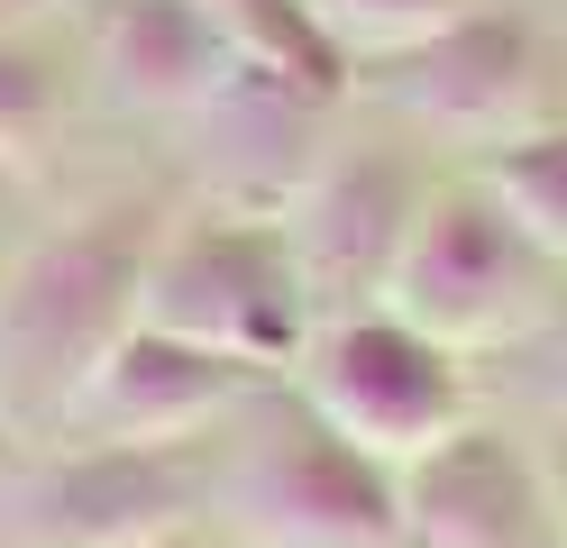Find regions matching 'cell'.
Returning a JSON list of instances; mask_svg holds the SVG:
<instances>
[{
    "label": "cell",
    "instance_id": "obj_1",
    "mask_svg": "<svg viewBox=\"0 0 567 548\" xmlns=\"http://www.w3.org/2000/svg\"><path fill=\"white\" fill-rule=\"evenodd\" d=\"M147 219L101 210L83 229H55L28 247V266L0 292V402H19L28 421H64L92 365L137 329V292H147Z\"/></svg>",
    "mask_w": 567,
    "mask_h": 548
},
{
    "label": "cell",
    "instance_id": "obj_2",
    "mask_svg": "<svg viewBox=\"0 0 567 548\" xmlns=\"http://www.w3.org/2000/svg\"><path fill=\"white\" fill-rule=\"evenodd\" d=\"M220 511L238 548H403V475L339 438L311 402H266V421L220 457Z\"/></svg>",
    "mask_w": 567,
    "mask_h": 548
},
{
    "label": "cell",
    "instance_id": "obj_3",
    "mask_svg": "<svg viewBox=\"0 0 567 548\" xmlns=\"http://www.w3.org/2000/svg\"><path fill=\"white\" fill-rule=\"evenodd\" d=\"M137 320L165 329V339H193L210 356H238L275 375L311 348V283L293 266V238L284 219H193V229L156 238L147 256V292H137Z\"/></svg>",
    "mask_w": 567,
    "mask_h": 548
},
{
    "label": "cell",
    "instance_id": "obj_4",
    "mask_svg": "<svg viewBox=\"0 0 567 548\" xmlns=\"http://www.w3.org/2000/svg\"><path fill=\"white\" fill-rule=\"evenodd\" d=\"M549 256L522 238V219L485 183L421 201L394 275H384V311L440 348H513L549 320Z\"/></svg>",
    "mask_w": 567,
    "mask_h": 548
},
{
    "label": "cell",
    "instance_id": "obj_5",
    "mask_svg": "<svg viewBox=\"0 0 567 548\" xmlns=\"http://www.w3.org/2000/svg\"><path fill=\"white\" fill-rule=\"evenodd\" d=\"M302 402L321 412L339 438H358L367 457L412 466L431 457L440 438L467 430V375H457V348L421 339L394 311H339L330 329H311L302 348Z\"/></svg>",
    "mask_w": 567,
    "mask_h": 548
},
{
    "label": "cell",
    "instance_id": "obj_6",
    "mask_svg": "<svg viewBox=\"0 0 567 548\" xmlns=\"http://www.w3.org/2000/svg\"><path fill=\"white\" fill-rule=\"evenodd\" d=\"M210 494H220L210 438H74L38 475L28 511L64 548H165Z\"/></svg>",
    "mask_w": 567,
    "mask_h": 548
},
{
    "label": "cell",
    "instance_id": "obj_7",
    "mask_svg": "<svg viewBox=\"0 0 567 548\" xmlns=\"http://www.w3.org/2000/svg\"><path fill=\"white\" fill-rule=\"evenodd\" d=\"M403 548H567L540 485L504 430H457L431 457L403 466Z\"/></svg>",
    "mask_w": 567,
    "mask_h": 548
},
{
    "label": "cell",
    "instance_id": "obj_8",
    "mask_svg": "<svg viewBox=\"0 0 567 548\" xmlns=\"http://www.w3.org/2000/svg\"><path fill=\"white\" fill-rule=\"evenodd\" d=\"M266 375L238 356H210L193 339H165V329L137 320L128 339L92 365V384L74 393L64 430L74 438H202L220 412H238Z\"/></svg>",
    "mask_w": 567,
    "mask_h": 548
},
{
    "label": "cell",
    "instance_id": "obj_9",
    "mask_svg": "<svg viewBox=\"0 0 567 548\" xmlns=\"http://www.w3.org/2000/svg\"><path fill=\"white\" fill-rule=\"evenodd\" d=\"M421 219V193L394 156H339L321 165L293 193V219H284V238H293V266L311 283V302H367L384 292L394 275V256Z\"/></svg>",
    "mask_w": 567,
    "mask_h": 548
},
{
    "label": "cell",
    "instance_id": "obj_10",
    "mask_svg": "<svg viewBox=\"0 0 567 548\" xmlns=\"http://www.w3.org/2000/svg\"><path fill=\"white\" fill-rule=\"evenodd\" d=\"M101 55H111L128 101H156V110H210L238 73L229 28L202 0H120Z\"/></svg>",
    "mask_w": 567,
    "mask_h": 548
},
{
    "label": "cell",
    "instance_id": "obj_11",
    "mask_svg": "<svg viewBox=\"0 0 567 548\" xmlns=\"http://www.w3.org/2000/svg\"><path fill=\"white\" fill-rule=\"evenodd\" d=\"M530 92V37L513 19H449L440 37L394 64V101H412L440 128H494Z\"/></svg>",
    "mask_w": 567,
    "mask_h": 548
},
{
    "label": "cell",
    "instance_id": "obj_12",
    "mask_svg": "<svg viewBox=\"0 0 567 548\" xmlns=\"http://www.w3.org/2000/svg\"><path fill=\"white\" fill-rule=\"evenodd\" d=\"M210 19L229 28V46H238V64H257V73H284L293 92H311V101H330L339 92V46L321 37V19L302 10V0H202Z\"/></svg>",
    "mask_w": 567,
    "mask_h": 548
},
{
    "label": "cell",
    "instance_id": "obj_13",
    "mask_svg": "<svg viewBox=\"0 0 567 548\" xmlns=\"http://www.w3.org/2000/svg\"><path fill=\"white\" fill-rule=\"evenodd\" d=\"M485 193L504 201L522 219V238L558 266V256H567V128H540V137L504 146V156L485 165Z\"/></svg>",
    "mask_w": 567,
    "mask_h": 548
},
{
    "label": "cell",
    "instance_id": "obj_14",
    "mask_svg": "<svg viewBox=\"0 0 567 548\" xmlns=\"http://www.w3.org/2000/svg\"><path fill=\"white\" fill-rule=\"evenodd\" d=\"M321 37L348 55V46H421V37H440L449 19H467V0H302Z\"/></svg>",
    "mask_w": 567,
    "mask_h": 548
},
{
    "label": "cell",
    "instance_id": "obj_15",
    "mask_svg": "<svg viewBox=\"0 0 567 548\" xmlns=\"http://www.w3.org/2000/svg\"><path fill=\"white\" fill-rule=\"evenodd\" d=\"M47 128H55V83L28 55L0 46V156H38Z\"/></svg>",
    "mask_w": 567,
    "mask_h": 548
},
{
    "label": "cell",
    "instance_id": "obj_16",
    "mask_svg": "<svg viewBox=\"0 0 567 548\" xmlns=\"http://www.w3.org/2000/svg\"><path fill=\"white\" fill-rule=\"evenodd\" d=\"M530 356H540V365H530V393H549L567 412V302H549V320L530 329Z\"/></svg>",
    "mask_w": 567,
    "mask_h": 548
},
{
    "label": "cell",
    "instance_id": "obj_17",
    "mask_svg": "<svg viewBox=\"0 0 567 548\" xmlns=\"http://www.w3.org/2000/svg\"><path fill=\"white\" fill-rule=\"evenodd\" d=\"M540 485H549V511H558V539H567V421H558V438L540 448Z\"/></svg>",
    "mask_w": 567,
    "mask_h": 548
},
{
    "label": "cell",
    "instance_id": "obj_18",
    "mask_svg": "<svg viewBox=\"0 0 567 548\" xmlns=\"http://www.w3.org/2000/svg\"><path fill=\"white\" fill-rule=\"evenodd\" d=\"M229 548H238V539H229Z\"/></svg>",
    "mask_w": 567,
    "mask_h": 548
}]
</instances>
